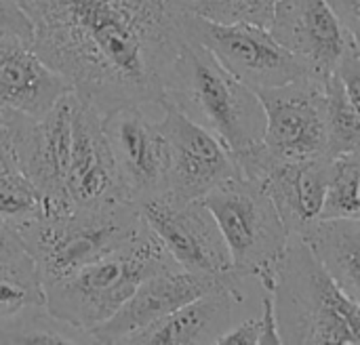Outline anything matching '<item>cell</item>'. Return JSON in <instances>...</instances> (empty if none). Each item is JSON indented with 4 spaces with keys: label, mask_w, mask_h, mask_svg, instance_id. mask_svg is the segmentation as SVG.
Wrapping results in <instances>:
<instances>
[{
    "label": "cell",
    "mask_w": 360,
    "mask_h": 345,
    "mask_svg": "<svg viewBox=\"0 0 360 345\" xmlns=\"http://www.w3.org/2000/svg\"><path fill=\"white\" fill-rule=\"evenodd\" d=\"M32 48L101 118L124 105H158L184 44L177 0H19Z\"/></svg>",
    "instance_id": "1"
},
{
    "label": "cell",
    "mask_w": 360,
    "mask_h": 345,
    "mask_svg": "<svg viewBox=\"0 0 360 345\" xmlns=\"http://www.w3.org/2000/svg\"><path fill=\"white\" fill-rule=\"evenodd\" d=\"M160 103H169L215 135L234 156L264 137L266 114L253 89L234 78L202 44L184 40Z\"/></svg>",
    "instance_id": "2"
},
{
    "label": "cell",
    "mask_w": 360,
    "mask_h": 345,
    "mask_svg": "<svg viewBox=\"0 0 360 345\" xmlns=\"http://www.w3.org/2000/svg\"><path fill=\"white\" fill-rule=\"evenodd\" d=\"M270 295L283 345L360 344V301L338 287L302 238L291 236Z\"/></svg>",
    "instance_id": "3"
},
{
    "label": "cell",
    "mask_w": 360,
    "mask_h": 345,
    "mask_svg": "<svg viewBox=\"0 0 360 345\" xmlns=\"http://www.w3.org/2000/svg\"><path fill=\"white\" fill-rule=\"evenodd\" d=\"M165 270L181 268L146 226L110 255L44 285V308L61 323L93 331L112 318L148 276Z\"/></svg>",
    "instance_id": "4"
},
{
    "label": "cell",
    "mask_w": 360,
    "mask_h": 345,
    "mask_svg": "<svg viewBox=\"0 0 360 345\" xmlns=\"http://www.w3.org/2000/svg\"><path fill=\"white\" fill-rule=\"evenodd\" d=\"M146 228L133 202L44 213L17 228L42 287L110 255Z\"/></svg>",
    "instance_id": "5"
},
{
    "label": "cell",
    "mask_w": 360,
    "mask_h": 345,
    "mask_svg": "<svg viewBox=\"0 0 360 345\" xmlns=\"http://www.w3.org/2000/svg\"><path fill=\"white\" fill-rule=\"evenodd\" d=\"M200 200L219 226L230 251L232 270L243 280L253 278L270 293L291 234L268 194L255 181L238 175L224 181Z\"/></svg>",
    "instance_id": "6"
},
{
    "label": "cell",
    "mask_w": 360,
    "mask_h": 345,
    "mask_svg": "<svg viewBox=\"0 0 360 345\" xmlns=\"http://www.w3.org/2000/svg\"><path fill=\"white\" fill-rule=\"evenodd\" d=\"M137 209L150 232L181 270L226 282L243 280L232 270L228 245L200 198H181L162 192L143 200Z\"/></svg>",
    "instance_id": "7"
},
{
    "label": "cell",
    "mask_w": 360,
    "mask_h": 345,
    "mask_svg": "<svg viewBox=\"0 0 360 345\" xmlns=\"http://www.w3.org/2000/svg\"><path fill=\"white\" fill-rule=\"evenodd\" d=\"M184 36L202 44L234 78L253 91L287 84L308 70L283 48L266 27L249 23H217L184 13Z\"/></svg>",
    "instance_id": "8"
},
{
    "label": "cell",
    "mask_w": 360,
    "mask_h": 345,
    "mask_svg": "<svg viewBox=\"0 0 360 345\" xmlns=\"http://www.w3.org/2000/svg\"><path fill=\"white\" fill-rule=\"evenodd\" d=\"M327 80L300 76L287 84L255 91L266 126L262 145L276 160L329 158V103Z\"/></svg>",
    "instance_id": "9"
},
{
    "label": "cell",
    "mask_w": 360,
    "mask_h": 345,
    "mask_svg": "<svg viewBox=\"0 0 360 345\" xmlns=\"http://www.w3.org/2000/svg\"><path fill=\"white\" fill-rule=\"evenodd\" d=\"M240 175L262 185L291 236H304L319 221L331 158L276 160L259 143L234 156Z\"/></svg>",
    "instance_id": "10"
},
{
    "label": "cell",
    "mask_w": 360,
    "mask_h": 345,
    "mask_svg": "<svg viewBox=\"0 0 360 345\" xmlns=\"http://www.w3.org/2000/svg\"><path fill=\"white\" fill-rule=\"evenodd\" d=\"M143 108L124 105L101 118L120 181L133 204L169 188V141L160 122Z\"/></svg>",
    "instance_id": "11"
},
{
    "label": "cell",
    "mask_w": 360,
    "mask_h": 345,
    "mask_svg": "<svg viewBox=\"0 0 360 345\" xmlns=\"http://www.w3.org/2000/svg\"><path fill=\"white\" fill-rule=\"evenodd\" d=\"M268 32L321 80L333 74L346 53L359 48V36L338 19L327 0H281Z\"/></svg>",
    "instance_id": "12"
},
{
    "label": "cell",
    "mask_w": 360,
    "mask_h": 345,
    "mask_svg": "<svg viewBox=\"0 0 360 345\" xmlns=\"http://www.w3.org/2000/svg\"><path fill=\"white\" fill-rule=\"evenodd\" d=\"M162 108V133L169 141V188L181 198H202L224 181L238 177L234 154L207 129L169 103Z\"/></svg>",
    "instance_id": "13"
},
{
    "label": "cell",
    "mask_w": 360,
    "mask_h": 345,
    "mask_svg": "<svg viewBox=\"0 0 360 345\" xmlns=\"http://www.w3.org/2000/svg\"><path fill=\"white\" fill-rule=\"evenodd\" d=\"M63 198L68 209H97L131 202L120 181L101 116L76 97L72 122V156Z\"/></svg>",
    "instance_id": "14"
},
{
    "label": "cell",
    "mask_w": 360,
    "mask_h": 345,
    "mask_svg": "<svg viewBox=\"0 0 360 345\" xmlns=\"http://www.w3.org/2000/svg\"><path fill=\"white\" fill-rule=\"evenodd\" d=\"M230 289L245 297L243 280L226 282L209 276H198L186 270H165L148 276L135 293L118 308V312L91 331L95 344H124L137 331L169 316L188 301L213 291Z\"/></svg>",
    "instance_id": "15"
},
{
    "label": "cell",
    "mask_w": 360,
    "mask_h": 345,
    "mask_svg": "<svg viewBox=\"0 0 360 345\" xmlns=\"http://www.w3.org/2000/svg\"><path fill=\"white\" fill-rule=\"evenodd\" d=\"M76 95H61L42 116L34 120L21 171L38 188L44 213L68 211L63 188L72 156V122ZM42 213V215H44Z\"/></svg>",
    "instance_id": "16"
},
{
    "label": "cell",
    "mask_w": 360,
    "mask_h": 345,
    "mask_svg": "<svg viewBox=\"0 0 360 345\" xmlns=\"http://www.w3.org/2000/svg\"><path fill=\"white\" fill-rule=\"evenodd\" d=\"M70 84L32 48V42L0 30V108L42 116Z\"/></svg>",
    "instance_id": "17"
},
{
    "label": "cell",
    "mask_w": 360,
    "mask_h": 345,
    "mask_svg": "<svg viewBox=\"0 0 360 345\" xmlns=\"http://www.w3.org/2000/svg\"><path fill=\"white\" fill-rule=\"evenodd\" d=\"M243 297L230 289H213L169 316L137 331L124 344L129 345H205L213 344L232 327L234 308Z\"/></svg>",
    "instance_id": "18"
},
{
    "label": "cell",
    "mask_w": 360,
    "mask_h": 345,
    "mask_svg": "<svg viewBox=\"0 0 360 345\" xmlns=\"http://www.w3.org/2000/svg\"><path fill=\"white\" fill-rule=\"evenodd\" d=\"M300 238L338 287L360 301V219H319Z\"/></svg>",
    "instance_id": "19"
},
{
    "label": "cell",
    "mask_w": 360,
    "mask_h": 345,
    "mask_svg": "<svg viewBox=\"0 0 360 345\" xmlns=\"http://www.w3.org/2000/svg\"><path fill=\"white\" fill-rule=\"evenodd\" d=\"M40 306H44V289L34 261L0 263V331Z\"/></svg>",
    "instance_id": "20"
},
{
    "label": "cell",
    "mask_w": 360,
    "mask_h": 345,
    "mask_svg": "<svg viewBox=\"0 0 360 345\" xmlns=\"http://www.w3.org/2000/svg\"><path fill=\"white\" fill-rule=\"evenodd\" d=\"M360 152L331 158L319 219H360Z\"/></svg>",
    "instance_id": "21"
},
{
    "label": "cell",
    "mask_w": 360,
    "mask_h": 345,
    "mask_svg": "<svg viewBox=\"0 0 360 345\" xmlns=\"http://www.w3.org/2000/svg\"><path fill=\"white\" fill-rule=\"evenodd\" d=\"M0 344H95V339L91 331L61 323L40 306L0 331Z\"/></svg>",
    "instance_id": "22"
},
{
    "label": "cell",
    "mask_w": 360,
    "mask_h": 345,
    "mask_svg": "<svg viewBox=\"0 0 360 345\" xmlns=\"http://www.w3.org/2000/svg\"><path fill=\"white\" fill-rule=\"evenodd\" d=\"M329 103V158L360 152V103L352 101L344 84L331 74L325 82Z\"/></svg>",
    "instance_id": "23"
},
{
    "label": "cell",
    "mask_w": 360,
    "mask_h": 345,
    "mask_svg": "<svg viewBox=\"0 0 360 345\" xmlns=\"http://www.w3.org/2000/svg\"><path fill=\"white\" fill-rule=\"evenodd\" d=\"M44 213V200L19 169H0V219L19 228Z\"/></svg>",
    "instance_id": "24"
},
{
    "label": "cell",
    "mask_w": 360,
    "mask_h": 345,
    "mask_svg": "<svg viewBox=\"0 0 360 345\" xmlns=\"http://www.w3.org/2000/svg\"><path fill=\"white\" fill-rule=\"evenodd\" d=\"M179 6L217 23H249L270 27L274 8L281 0H177Z\"/></svg>",
    "instance_id": "25"
},
{
    "label": "cell",
    "mask_w": 360,
    "mask_h": 345,
    "mask_svg": "<svg viewBox=\"0 0 360 345\" xmlns=\"http://www.w3.org/2000/svg\"><path fill=\"white\" fill-rule=\"evenodd\" d=\"M34 116L0 108V169H19L27 150Z\"/></svg>",
    "instance_id": "26"
},
{
    "label": "cell",
    "mask_w": 360,
    "mask_h": 345,
    "mask_svg": "<svg viewBox=\"0 0 360 345\" xmlns=\"http://www.w3.org/2000/svg\"><path fill=\"white\" fill-rule=\"evenodd\" d=\"M0 30L32 42V21L19 0H0Z\"/></svg>",
    "instance_id": "27"
},
{
    "label": "cell",
    "mask_w": 360,
    "mask_h": 345,
    "mask_svg": "<svg viewBox=\"0 0 360 345\" xmlns=\"http://www.w3.org/2000/svg\"><path fill=\"white\" fill-rule=\"evenodd\" d=\"M32 259L19 238L17 228L0 219V263H21Z\"/></svg>",
    "instance_id": "28"
},
{
    "label": "cell",
    "mask_w": 360,
    "mask_h": 345,
    "mask_svg": "<svg viewBox=\"0 0 360 345\" xmlns=\"http://www.w3.org/2000/svg\"><path fill=\"white\" fill-rule=\"evenodd\" d=\"M259 318H249L243 320L240 325H232L217 341L215 345H259Z\"/></svg>",
    "instance_id": "29"
},
{
    "label": "cell",
    "mask_w": 360,
    "mask_h": 345,
    "mask_svg": "<svg viewBox=\"0 0 360 345\" xmlns=\"http://www.w3.org/2000/svg\"><path fill=\"white\" fill-rule=\"evenodd\" d=\"M259 344L266 345H283L281 335H278V327H276V316H274V304H272V295L266 293L262 297V316H259Z\"/></svg>",
    "instance_id": "30"
},
{
    "label": "cell",
    "mask_w": 360,
    "mask_h": 345,
    "mask_svg": "<svg viewBox=\"0 0 360 345\" xmlns=\"http://www.w3.org/2000/svg\"><path fill=\"white\" fill-rule=\"evenodd\" d=\"M331 11L338 15V19L354 34L359 36L360 30V4L359 0H327Z\"/></svg>",
    "instance_id": "31"
}]
</instances>
